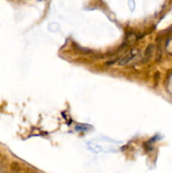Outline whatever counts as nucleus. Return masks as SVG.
<instances>
[{
    "instance_id": "1",
    "label": "nucleus",
    "mask_w": 172,
    "mask_h": 173,
    "mask_svg": "<svg viewBox=\"0 0 172 173\" xmlns=\"http://www.w3.org/2000/svg\"><path fill=\"white\" fill-rule=\"evenodd\" d=\"M137 54H138V51H137V50H132V51L130 52V53H129L127 56H125L124 58H122L119 61L118 64L121 65V66L126 65V64L128 63L132 59H133V58L137 56Z\"/></svg>"
},
{
    "instance_id": "2",
    "label": "nucleus",
    "mask_w": 172,
    "mask_h": 173,
    "mask_svg": "<svg viewBox=\"0 0 172 173\" xmlns=\"http://www.w3.org/2000/svg\"><path fill=\"white\" fill-rule=\"evenodd\" d=\"M153 44H149V47L146 48V51H145V53H144V57H143V63H146L148 62L150 58L152 57V54H153Z\"/></svg>"
}]
</instances>
